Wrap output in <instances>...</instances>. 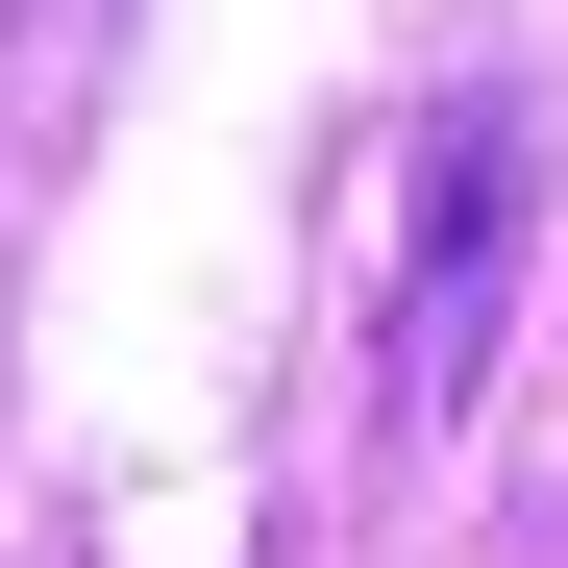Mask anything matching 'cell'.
<instances>
[{
	"label": "cell",
	"mask_w": 568,
	"mask_h": 568,
	"mask_svg": "<svg viewBox=\"0 0 568 568\" xmlns=\"http://www.w3.org/2000/svg\"><path fill=\"white\" fill-rule=\"evenodd\" d=\"M519 322V100H420V223H396V420L495 396Z\"/></svg>",
	"instance_id": "1"
}]
</instances>
